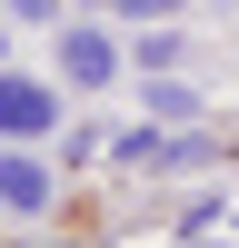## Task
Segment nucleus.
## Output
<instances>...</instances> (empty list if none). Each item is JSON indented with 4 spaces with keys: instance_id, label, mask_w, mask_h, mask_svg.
<instances>
[{
    "instance_id": "3",
    "label": "nucleus",
    "mask_w": 239,
    "mask_h": 248,
    "mask_svg": "<svg viewBox=\"0 0 239 248\" xmlns=\"http://www.w3.org/2000/svg\"><path fill=\"white\" fill-rule=\"evenodd\" d=\"M0 209H50V169H40V159H0Z\"/></svg>"
},
{
    "instance_id": "2",
    "label": "nucleus",
    "mask_w": 239,
    "mask_h": 248,
    "mask_svg": "<svg viewBox=\"0 0 239 248\" xmlns=\"http://www.w3.org/2000/svg\"><path fill=\"white\" fill-rule=\"evenodd\" d=\"M0 129L10 139H50L60 129V99L40 90V79H0Z\"/></svg>"
},
{
    "instance_id": "1",
    "label": "nucleus",
    "mask_w": 239,
    "mask_h": 248,
    "mask_svg": "<svg viewBox=\"0 0 239 248\" xmlns=\"http://www.w3.org/2000/svg\"><path fill=\"white\" fill-rule=\"evenodd\" d=\"M60 70H70L80 90H110V79L130 70V60H120V40L100 30V20H70V30H60Z\"/></svg>"
},
{
    "instance_id": "4",
    "label": "nucleus",
    "mask_w": 239,
    "mask_h": 248,
    "mask_svg": "<svg viewBox=\"0 0 239 248\" xmlns=\"http://www.w3.org/2000/svg\"><path fill=\"white\" fill-rule=\"evenodd\" d=\"M150 119H159V129H170V119H179V129H189V119H199V99L179 90V79H150Z\"/></svg>"
},
{
    "instance_id": "8",
    "label": "nucleus",
    "mask_w": 239,
    "mask_h": 248,
    "mask_svg": "<svg viewBox=\"0 0 239 248\" xmlns=\"http://www.w3.org/2000/svg\"><path fill=\"white\" fill-rule=\"evenodd\" d=\"M120 10H130V20H159V10H170V0H120Z\"/></svg>"
},
{
    "instance_id": "5",
    "label": "nucleus",
    "mask_w": 239,
    "mask_h": 248,
    "mask_svg": "<svg viewBox=\"0 0 239 248\" xmlns=\"http://www.w3.org/2000/svg\"><path fill=\"white\" fill-rule=\"evenodd\" d=\"M120 60H139V70H150V79H170V70H179V30H150V40H139V50H120Z\"/></svg>"
},
{
    "instance_id": "6",
    "label": "nucleus",
    "mask_w": 239,
    "mask_h": 248,
    "mask_svg": "<svg viewBox=\"0 0 239 248\" xmlns=\"http://www.w3.org/2000/svg\"><path fill=\"white\" fill-rule=\"evenodd\" d=\"M120 149H130L139 169H170V159H179V139H170V129H130V139H120Z\"/></svg>"
},
{
    "instance_id": "7",
    "label": "nucleus",
    "mask_w": 239,
    "mask_h": 248,
    "mask_svg": "<svg viewBox=\"0 0 239 248\" xmlns=\"http://www.w3.org/2000/svg\"><path fill=\"white\" fill-rule=\"evenodd\" d=\"M0 10H20V20H50V10H60V0H0Z\"/></svg>"
}]
</instances>
